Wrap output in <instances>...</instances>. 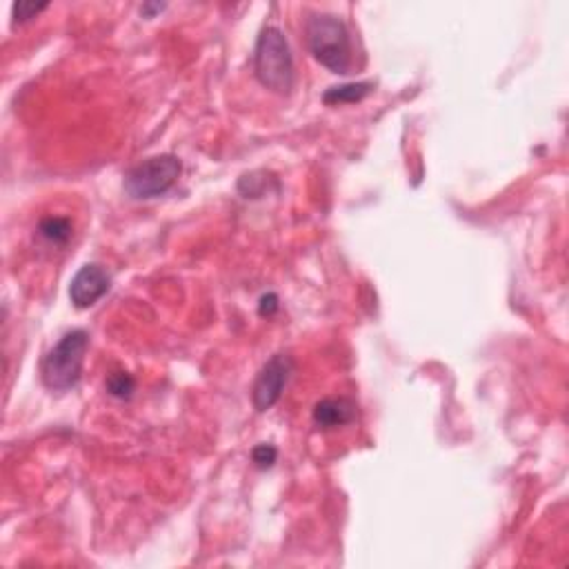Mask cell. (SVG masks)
Here are the masks:
<instances>
[{"instance_id": "6", "label": "cell", "mask_w": 569, "mask_h": 569, "mask_svg": "<svg viewBox=\"0 0 569 569\" xmlns=\"http://www.w3.org/2000/svg\"><path fill=\"white\" fill-rule=\"evenodd\" d=\"M109 287H112L109 271L103 265H98V262H90V265H82L72 278L69 299H72L74 308L87 309L98 303L107 294Z\"/></svg>"}, {"instance_id": "7", "label": "cell", "mask_w": 569, "mask_h": 569, "mask_svg": "<svg viewBox=\"0 0 569 569\" xmlns=\"http://www.w3.org/2000/svg\"><path fill=\"white\" fill-rule=\"evenodd\" d=\"M312 418L321 430H336V427H345V425L354 423L356 405L349 398H323L314 407Z\"/></svg>"}, {"instance_id": "5", "label": "cell", "mask_w": 569, "mask_h": 569, "mask_svg": "<svg viewBox=\"0 0 569 569\" xmlns=\"http://www.w3.org/2000/svg\"><path fill=\"white\" fill-rule=\"evenodd\" d=\"M292 370H294V362L287 354H276L261 367L252 389V401L258 411L271 409L280 401L284 385L292 376Z\"/></svg>"}, {"instance_id": "3", "label": "cell", "mask_w": 569, "mask_h": 569, "mask_svg": "<svg viewBox=\"0 0 569 569\" xmlns=\"http://www.w3.org/2000/svg\"><path fill=\"white\" fill-rule=\"evenodd\" d=\"M90 349V334L85 330H72L56 343L41 367L43 383L51 392H69L82 376V362Z\"/></svg>"}, {"instance_id": "12", "label": "cell", "mask_w": 569, "mask_h": 569, "mask_svg": "<svg viewBox=\"0 0 569 569\" xmlns=\"http://www.w3.org/2000/svg\"><path fill=\"white\" fill-rule=\"evenodd\" d=\"M276 458H278V449H276L274 445L262 443L258 445V448H253L252 452V461L258 470H269V467H274Z\"/></svg>"}, {"instance_id": "1", "label": "cell", "mask_w": 569, "mask_h": 569, "mask_svg": "<svg viewBox=\"0 0 569 569\" xmlns=\"http://www.w3.org/2000/svg\"><path fill=\"white\" fill-rule=\"evenodd\" d=\"M308 45L314 58L331 74H349L352 69V38L343 19L334 14H309L305 23Z\"/></svg>"}, {"instance_id": "11", "label": "cell", "mask_w": 569, "mask_h": 569, "mask_svg": "<svg viewBox=\"0 0 569 569\" xmlns=\"http://www.w3.org/2000/svg\"><path fill=\"white\" fill-rule=\"evenodd\" d=\"M47 3H34V0H20V3H16L14 5V25H23L27 23V20L36 19L38 14H41L43 10H47Z\"/></svg>"}, {"instance_id": "8", "label": "cell", "mask_w": 569, "mask_h": 569, "mask_svg": "<svg viewBox=\"0 0 569 569\" xmlns=\"http://www.w3.org/2000/svg\"><path fill=\"white\" fill-rule=\"evenodd\" d=\"M38 234L47 240V243L56 245V247H63L72 240L74 236V225L69 218L63 216H47L38 222Z\"/></svg>"}, {"instance_id": "9", "label": "cell", "mask_w": 569, "mask_h": 569, "mask_svg": "<svg viewBox=\"0 0 569 569\" xmlns=\"http://www.w3.org/2000/svg\"><path fill=\"white\" fill-rule=\"evenodd\" d=\"M374 90V82H349V85L340 87H330V90L323 94V100L327 105H345V103H358L365 96L371 94Z\"/></svg>"}, {"instance_id": "10", "label": "cell", "mask_w": 569, "mask_h": 569, "mask_svg": "<svg viewBox=\"0 0 569 569\" xmlns=\"http://www.w3.org/2000/svg\"><path fill=\"white\" fill-rule=\"evenodd\" d=\"M134 389H136V380L131 378L127 371H116V374H112L107 378V392L112 394L113 398L127 401V398H131Z\"/></svg>"}, {"instance_id": "14", "label": "cell", "mask_w": 569, "mask_h": 569, "mask_svg": "<svg viewBox=\"0 0 569 569\" xmlns=\"http://www.w3.org/2000/svg\"><path fill=\"white\" fill-rule=\"evenodd\" d=\"M163 10H165V5H159V3H156V5L140 7V14H152V12H163Z\"/></svg>"}, {"instance_id": "13", "label": "cell", "mask_w": 569, "mask_h": 569, "mask_svg": "<svg viewBox=\"0 0 569 569\" xmlns=\"http://www.w3.org/2000/svg\"><path fill=\"white\" fill-rule=\"evenodd\" d=\"M278 296L276 294H265L261 299V303H258V314H261L262 318H269L274 316L276 312H278Z\"/></svg>"}, {"instance_id": "4", "label": "cell", "mask_w": 569, "mask_h": 569, "mask_svg": "<svg viewBox=\"0 0 569 569\" xmlns=\"http://www.w3.org/2000/svg\"><path fill=\"white\" fill-rule=\"evenodd\" d=\"M181 172L183 165L176 156H152V159L143 160L129 169V174L125 176V191L136 200L159 199L176 185Z\"/></svg>"}, {"instance_id": "2", "label": "cell", "mask_w": 569, "mask_h": 569, "mask_svg": "<svg viewBox=\"0 0 569 569\" xmlns=\"http://www.w3.org/2000/svg\"><path fill=\"white\" fill-rule=\"evenodd\" d=\"M253 72L258 82L276 94H290L294 87V56L278 27L269 25L261 32L253 50Z\"/></svg>"}]
</instances>
